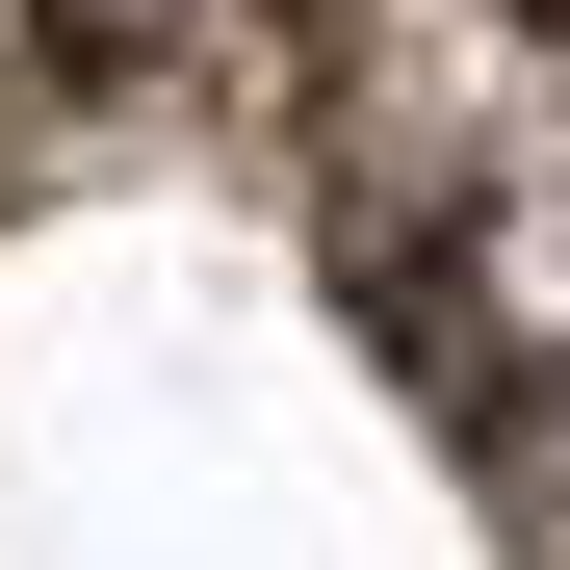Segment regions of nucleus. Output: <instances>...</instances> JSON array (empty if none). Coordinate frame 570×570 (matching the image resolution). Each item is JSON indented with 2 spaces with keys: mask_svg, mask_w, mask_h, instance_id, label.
<instances>
[{
  "mask_svg": "<svg viewBox=\"0 0 570 570\" xmlns=\"http://www.w3.org/2000/svg\"><path fill=\"white\" fill-rule=\"evenodd\" d=\"M519 156H570V0H312V181L363 259H441Z\"/></svg>",
  "mask_w": 570,
  "mask_h": 570,
  "instance_id": "f257e3e1",
  "label": "nucleus"
},
{
  "mask_svg": "<svg viewBox=\"0 0 570 570\" xmlns=\"http://www.w3.org/2000/svg\"><path fill=\"white\" fill-rule=\"evenodd\" d=\"M519 466H544V544H570V390H519Z\"/></svg>",
  "mask_w": 570,
  "mask_h": 570,
  "instance_id": "20e7f679",
  "label": "nucleus"
},
{
  "mask_svg": "<svg viewBox=\"0 0 570 570\" xmlns=\"http://www.w3.org/2000/svg\"><path fill=\"white\" fill-rule=\"evenodd\" d=\"M27 105H52V0H0V156H27Z\"/></svg>",
  "mask_w": 570,
  "mask_h": 570,
  "instance_id": "7ed1b4c3",
  "label": "nucleus"
},
{
  "mask_svg": "<svg viewBox=\"0 0 570 570\" xmlns=\"http://www.w3.org/2000/svg\"><path fill=\"white\" fill-rule=\"evenodd\" d=\"M52 27H181V0H52Z\"/></svg>",
  "mask_w": 570,
  "mask_h": 570,
  "instance_id": "39448f33",
  "label": "nucleus"
},
{
  "mask_svg": "<svg viewBox=\"0 0 570 570\" xmlns=\"http://www.w3.org/2000/svg\"><path fill=\"white\" fill-rule=\"evenodd\" d=\"M415 312H441V363H466V390H570V156H519L493 208L415 259Z\"/></svg>",
  "mask_w": 570,
  "mask_h": 570,
  "instance_id": "f03ea898",
  "label": "nucleus"
}]
</instances>
